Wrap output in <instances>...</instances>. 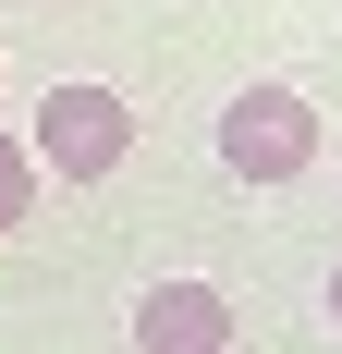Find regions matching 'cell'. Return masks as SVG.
<instances>
[{"label": "cell", "mask_w": 342, "mask_h": 354, "mask_svg": "<svg viewBox=\"0 0 342 354\" xmlns=\"http://www.w3.org/2000/svg\"><path fill=\"white\" fill-rule=\"evenodd\" d=\"M220 342H233L220 281H147L135 293V354H220Z\"/></svg>", "instance_id": "cell-3"}, {"label": "cell", "mask_w": 342, "mask_h": 354, "mask_svg": "<svg viewBox=\"0 0 342 354\" xmlns=\"http://www.w3.org/2000/svg\"><path fill=\"white\" fill-rule=\"evenodd\" d=\"M318 159V110L294 98V86H244L233 110H220V171L233 183H294Z\"/></svg>", "instance_id": "cell-2"}, {"label": "cell", "mask_w": 342, "mask_h": 354, "mask_svg": "<svg viewBox=\"0 0 342 354\" xmlns=\"http://www.w3.org/2000/svg\"><path fill=\"white\" fill-rule=\"evenodd\" d=\"M25 147H37V171H62V183H110L135 159V110H123V86H49Z\"/></svg>", "instance_id": "cell-1"}, {"label": "cell", "mask_w": 342, "mask_h": 354, "mask_svg": "<svg viewBox=\"0 0 342 354\" xmlns=\"http://www.w3.org/2000/svg\"><path fill=\"white\" fill-rule=\"evenodd\" d=\"M37 183H49V171H37V147L0 135V232H25V220H37Z\"/></svg>", "instance_id": "cell-4"}, {"label": "cell", "mask_w": 342, "mask_h": 354, "mask_svg": "<svg viewBox=\"0 0 342 354\" xmlns=\"http://www.w3.org/2000/svg\"><path fill=\"white\" fill-rule=\"evenodd\" d=\"M330 330H342V269H330Z\"/></svg>", "instance_id": "cell-5"}]
</instances>
